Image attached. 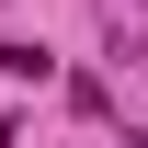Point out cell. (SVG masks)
I'll return each mask as SVG.
<instances>
[{
  "instance_id": "6da1fadb",
  "label": "cell",
  "mask_w": 148,
  "mask_h": 148,
  "mask_svg": "<svg viewBox=\"0 0 148 148\" xmlns=\"http://www.w3.org/2000/svg\"><path fill=\"white\" fill-rule=\"evenodd\" d=\"M46 69H57L46 46H0V80H46Z\"/></svg>"
},
{
  "instance_id": "7a4b0ae2",
  "label": "cell",
  "mask_w": 148,
  "mask_h": 148,
  "mask_svg": "<svg viewBox=\"0 0 148 148\" xmlns=\"http://www.w3.org/2000/svg\"><path fill=\"white\" fill-rule=\"evenodd\" d=\"M137 69H148V46H137Z\"/></svg>"
}]
</instances>
